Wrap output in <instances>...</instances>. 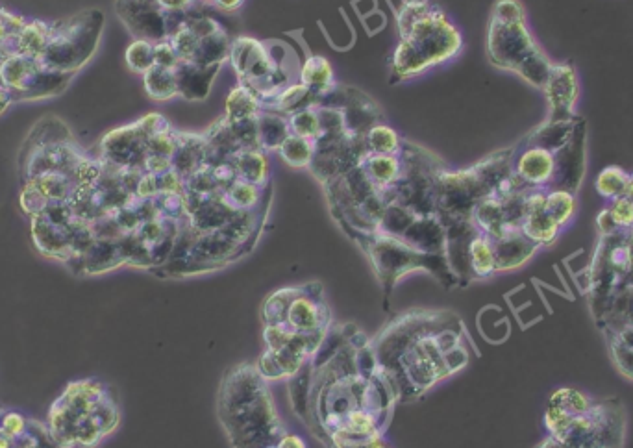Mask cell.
Instances as JSON below:
<instances>
[{
  "label": "cell",
  "instance_id": "1",
  "mask_svg": "<svg viewBox=\"0 0 633 448\" xmlns=\"http://www.w3.org/2000/svg\"><path fill=\"white\" fill-rule=\"evenodd\" d=\"M313 423L323 428L330 447L360 448L384 434L395 395L376 367L371 341L354 345V337L317 365Z\"/></svg>",
  "mask_w": 633,
  "mask_h": 448
},
{
  "label": "cell",
  "instance_id": "2",
  "mask_svg": "<svg viewBox=\"0 0 633 448\" xmlns=\"http://www.w3.org/2000/svg\"><path fill=\"white\" fill-rule=\"evenodd\" d=\"M465 328L450 312H411L371 341L378 371L397 400L421 397L469 361Z\"/></svg>",
  "mask_w": 633,
  "mask_h": 448
},
{
  "label": "cell",
  "instance_id": "3",
  "mask_svg": "<svg viewBox=\"0 0 633 448\" xmlns=\"http://www.w3.org/2000/svg\"><path fill=\"white\" fill-rule=\"evenodd\" d=\"M265 380L258 367L249 365L236 367L224 378L219 413L234 448L276 447L286 436Z\"/></svg>",
  "mask_w": 633,
  "mask_h": 448
},
{
  "label": "cell",
  "instance_id": "4",
  "mask_svg": "<svg viewBox=\"0 0 633 448\" xmlns=\"http://www.w3.org/2000/svg\"><path fill=\"white\" fill-rule=\"evenodd\" d=\"M119 424V408L106 387L84 380L65 389L49 415V434L60 448L95 447Z\"/></svg>",
  "mask_w": 633,
  "mask_h": 448
},
{
  "label": "cell",
  "instance_id": "5",
  "mask_svg": "<svg viewBox=\"0 0 633 448\" xmlns=\"http://www.w3.org/2000/svg\"><path fill=\"white\" fill-rule=\"evenodd\" d=\"M402 41L395 50L393 71L410 78L437 63L447 62L461 50V34L439 8L404 4L398 12Z\"/></svg>",
  "mask_w": 633,
  "mask_h": 448
},
{
  "label": "cell",
  "instance_id": "6",
  "mask_svg": "<svg viewBox=\"0 0 633 448\" xmlns=\"http://www.w3.org/2000/svg\"><path fill=\"white\" fill-rule=\"evenodd\" d=\"M545 426L565 448H621L626 421L619 402L604 400L576 413L550 406Z\"/></svg>",
  "mask_w": 633,
  "mask_h": 448
},
{
  "label": "cell",
  "instance_id": "7",
  "mask_svg": "<svg viewBox=\"0 0 633 448\" xmlns=\"http://www.w3.org/2000/svg\"><path fill=\"white\" fill-rule=\"evenodd\" d=\"M487 54L493 65L513 71L535 88H545L554 62L532 38L526 19L498 21L491 17L487 32Z\"/></svg>",
  "mask_w": 633,
  "mask_h": 448
},
{
  "label": "cell",
  "instance_id": "8",
  "mask_svg": "<svg viewBox=\"0 0 633 448\" xmlns=\"http://www.w3.org/2000/svg\"><path fill=\"white\" fill-rule=\"evenodd\" d=\"M265 326L280 328L293 336H317L330 332V310L324 302L323 287H284L263 304Z\"/></svg>",
  "mask_w": 633,
  "mask_h": 448
},
{
  "label": "cell",
  "instance_id": "9",
  "mask_svg": "<svg viewBox=\"0 0 633 448\" xmlns=\"http://www.w3.org/2000/svg\"><path fill=\"white\" fill-rule=\"evenodd\" d=\"M587 134L589 132L585 117L576 115L569 141L554 154L556 173L550 187L565 189L571 193H576L582 187L587 169Z\"/></svg>",
  "mask_w": 633,
  "mask_h": 448
},
{
  "label": "cell",
  "instance_id": "10",
  "mask_svg": "<svg viewBox=\"0 0 633 448\" xmlns=\"http://www.w3.org/2000/svg\"><path fill=\"white\" fill-rule=\"evenodd\" d=\"M543 91L548 102V121H571L576 117L580 80L574 65L554 63Z\"/></svg>",
  "mask_w": 633,
  "mask_h": 448
},
{
  "label": "cell",
  "instance_id": "11",
  "mask_svg": "<svg viewBox=\"0 0 633 448\" xmlns=\"http://www.w3.org/2000/svg\"><path fill=\"white\" fill-rule=\"evenodd\" d=\"M513 173L522 184L532 189H550L556 173L554 152L526 143L517 145L513 156Z\"/></svg>",
  "mask_w": 633,
  "mask_h": 448
},
{
  "label": "cell",
  "instance_id": "12",
  "mask_svg": "<svg viewBox=\"0 0 633 448\" xmlns=\"http://www.w3.org/2000/svg\"><path fill=\"white\" fill-rule=\"evenodd\" d=\"M545 197H547V189H532L528 195V212L522 223V234L530 237L535 245L539 247H548L552 243H556L561 228L556 221L548 215L545 210Z\"/></svg>",
  "mask_w": 633,
  "mask_h": 448
},
{
  "label": "cell",
  "instance_id": "13",
  "mask_svg": "<svg viewBox=\"0 0 633 448\" xmlns=\"http://www.w3.org/2000/svg\"><path fill=\"white\" fill-rule=\"evenodd\" d=\"M493 249H495L497 273H506V271L519 269L524 263L530 262L532 256L541 247L535 245L530 237L524 236L522 230H515V232H509L506 236L495 239Z\"/></svg>",
  "mask_w": 633,
  "mask_h": 448
},
{
  "label": "cell",
  "instance_id": "14",
  "mask_svg": "<svg viewBox=\"0 0 633 448\" xmlns=\"http://www.w3.org/2000/svg\"><path fill=\"white\" fill-rule=\"evenodd\" d=\"M221 65L202 67L197 63L180 62L176 67L178 95L189 100H202L210 95L211 82L217 76Z\"/></svg>",
  "mask_w": 633,
  "mask_h": 448
},
{
  "label": "cell",
  "instance_id": "15",
  "mask_svg": "<svg viewBox=\"0 0 633 448\" xmlns=\"http://www.w3.org/2000/svg\"><path fill=\"white\" fill-rule=\"evenodd\" d=\"M467 262H469V278L471 280H484V278H489L497 273L493 241L484 234L476 232L469 243Z\"/></svg>",
  "mask_w": 633,
  "mask_h": 448
},
{
  "label": "cell",
  "instance_id": "16",
  "mask_svg": "<svg viewBox=\"0 0 633 448\" xmlns=\"http://www.w3.org/2000/svg\"><path fill=\"white\" fill-rule=\"evenodd\" d=\"M576 123V117L571 121H545L543 125L537 126L528 136L524 137L522 143L526 145H535L541 149L550 150V152H558L572 134V128Z\"/></svg>",
  "mask_w": 633,
  "mask_h": 448
},
{
  "label": "cell",
  "instance_id": "17",
  "mask_svg": "<svg viewBox=\"0 0 633 448\" xmlns=\"http://www.w3.org/2000/svg\"><path fill=\"white\" fill-rule=\"evenodd\" d=\"M289 136V121L282 113L267 112L258 115V149L278 150Z\"/></svg>",
  "mask_w": 633,
  "mask_h": 448
},
{
  "label": "cell",
  "instance_id": "18",
  "mask_svg": "<svg viewBox=\"0 0 633 448\" xmlns=\"http://www.w3.org/2000/svg\"><path fill=\"white\" fill-rule=\"evenodd\" d=\"M332 80H334L332 65L323 56H310L306 63L302 65L300 84L311 89V91H317V93L330 91V89L334 88Z\"/></svg>",
  "mask_w": 633,
  "mask_h": 448
},
{
  "label": "cell",
  "instance_id": "19",
  "mask_svg": "<svg viewBox=\"0 0 633 448\" xmlns=\"http://www.w3.org/2000/svg\"><path fill=\"white\" fill-rule=\"evenodd\" d=\"M632 184V173H626L617 165H609L596 176L595 187L602 199L615 200L628 195Z\"/></svg>",
  "mask_w": 633,
  "mask_h": 448
},
{
  "label": "cell",
  "instance_id": "20",
  "mask_svg": "<svg viewBox=\"0 0 633 448\" xmlns=\"http://www.w3.org/2000/svg\"><path fill=\"white\" fill-rule=\"evenodd\" d=\"M545 210L548 215L556 221L559 228L563 230L565 226L571 224L576 213V193L565 191V189H547V197H545Z\"/></svg>",
  "mask_w": 633,
  "mask_h": 448
},
{
  "label": "cell",
  "instance_id": "21",
  "mask_svg": "<svg viewBox=\"0 0 633 448\" xmlns=\"http://www.w3.org/2000/svg\"><path fill=\"white\" fill-rule=\"evenodd\" d=\"M260 115V102L245 86L232 89L226 100V119L228 121H247L256 119Z\"/></svg>",
  "mask_w": 633,
  "mask_h": 448
},
{
  "label": "cell",
  "instance_id": "22",
  "mask_svg": "<svg viewBox=\"0 0 633 448\" xmlns=\"http://www.w3.org/2000/svg\"><path fill=\"white\" fill-rule=\"evenodd\" d=\"M145 86L150 97L156 100H169L178 95V82H176V69L154 65L145 73Z\"/></svg>",
  "mask_w": 633,
  "mask_h": 448
},
{
  "label": "cell",
  "instance_id": "23",
  "mask_svg": "<svg viewBox=\"0 0 633 448\" xmlns=\"http://www.w3.org/2000/svg\"><path fill=\"white\" fill-rule=\"evenodd\" d=\"M278 152L289 167H295V169L310 167L313 156H315V141L291 134L284 141V145L278 149Z\"/></svg>",
  "mask_w": 633,
  "mask_h": 448
},
{
  "label": "cell",
  "instance_id": "24",
  "mask_svg": "<svg viewBox=\"0 0 633 448\" xmlns=\"http://www.w3.org/2000/svg\"><path fill=\"white\" fill-rule=\"evenodd\" d=\"M365 145H367V150L378 152V154H398L400 149H402V143H400V137L397 136V132L382 125H374L367 132Z\"/></svg>",
  "mask_w": 633,
  "mask_h": 448
},
{
  "label": "cell",
  "instance_id": "25",
  "mask_svg": "<svg viewBox=\"0 0 633 448\" xmlns=\"http://www.w3.org/2000/svg\"><path fill=\"white\" fill-rule=\"evenodd\" d=\"M289 130L293 136L306 137V139H317L321 132V123H319V115L315 108H306L300 112L291 113L289 115Z\"/></svg>",
  "mask_w": 633,
  "mask_h": 448
},
{
  "label": "cell",
  "instance_id": "26",
  "mask_svg": "<svg viewBox=\"0 0 633 448\" xmlns=\"http://www.w3.org/2000/svg\"><path fill=\"white\" fill-rule=\"evenodd\" d=\"M608 339L609 352H611V358L615 361L617 369L624 376L633 380V345L626 343L624 339H621L617 334H611V332H608Z\"/></svg>",
  "mask_w": 633,
  "mask_h": 448
},
{
  "label": "cell",
  "instance_id": "27",
  "mask_svg": "<svg viewBox=\"0 0 633 448\" xmlns=\"http://www.w3.org/2000/svg\"><path fill=\"white\" fill-rule=\"evenodd\" d=\"M126 56H128V65L137 73H147L154 67V45L145 39L136 41L128 49Z\"/></svg>",
  "mask_w": 633,
  "mask_h": 448
},
{
  "label": "cell",
  "instance_id": "28",
  "mask_svg": "<svg viewBox=\"0 0 633 448\" xmlns=\"http://www.w3.org/2000/svg\"><path fill=\"white\" fill-rule=\"evenodd\" d=\"M609 213L613 217L619 230H632L633 228V200L624 195L619 199L611 200L608 206Z\"/></svg>",
  "mask_w": 633,
  "mask_h": 448
},
{
  "label": "cell",
  "instance_id": "29",
  "mask_svg": "<svg viewBox=\"0 0 633 448\" xmlns=\"http://www.w3.org/2000/svg\"><path fill=\"white\" fill-rule=\"evenodd\" d=\"M493 19L498 21H522L526 13L519 0H498L493 8Z\"/></svg>",
  "mask_w": 633,
  "mask_h": 448
},
{
  "label": "cell",
  "instance_id": "30",
  "mask_svg": "<svg viewBox=\"0 0 633 448\" xmlns=\"http://www.w3.org/2000/svg\"><path fill=\"white\" fill-rule=\"evenodd\" d=\"M596 228H598L600 236H609V234L619 232V226L613 221V217H611L608 208H604L602 212L598 213V217H596Z\"/></svg>",
  "mask_w": 633,
  "mask_h": 448
},
{
  "label": "cell",
  "instance_id": "31",
  "mask_svg": "<svg viewBox=\"0 0 633 448\" xmlns=\"http://www.w3.org/2000/svg\"><path fill=\"white\" fill-rule=\"evenodd\" d=\"M197 0H158V4L167 12H187Z\"/></svg>",
  "mask_w": 633,
  "mask_h": 448
},
{
  "label": "cell",
  "instance_id": "32",
  "mask_svg": "<svg viewBox=\"0 0 633 448\" xmlns=\"http://www.w3.org/2000/svg\"><path fill=\"white\" fill-rule=\"evenodd\" d=\"M276 448H306L304 445V441L297 436H284L280 441H278V445Z\"/></svg>",
  "mask_w": 633,
  "mask_h": 448
},
{
  "label": "cell",
  "instance_id": "33",
  "mask_svg": "<svg viewBox=\"0 0 633 448\" xmlns=\"http://www.w3.org/2000/svg\"><path fill=\"white\" fill-rule=\"evenodd\" d=\"M213 4L223 10H237L243 4V0H215Z\"/></svg>",
  "mask_w": 633,
  "mask_h": 448
},
{
  "label": "cell",
  "instance_id": "34",
  "mask_svg": "<svg viewBox=\"0 0 633 448\" xmlns=\"http://www.w3.org/2000/svg\"><path fill=\"white\" fill-rule=\"evenodd\" d=\"M628 245H630V271H628V278H626V284L633 286V228L630 230V239H628Z\"/></svg>",
  "mask_w": 633,
  "mask_h": 448
},
{
  "label": "cell",
  "instance_id": "35",
  "mask_svg": "<svg viewBox=\"0 0 633 448\" xmlns=\"http://www.w3.org/2000/svg\"><path fill=\"white\" fill-rule=\"evenodd\" d=\"M628 197L633 200V173H632V184H630V189H628Z\"/></svg>",
  "mask_w": 633,
  "mask_h": 448
},
{
  "label": "cell",
  "instance_id": "36",
  "mask_svg": "<svg viewBox=\"0 0 633 448\" xmlns=\"http://www.w3.org/2000/svg\"><path fill=\"white\" fill-rule=\"evenodd\" d=\"M208 2H215V0H208Z\"/></svg>",
  "mask_w": 633,
  "mask_h": 448
}]
</instances>
